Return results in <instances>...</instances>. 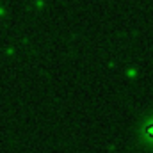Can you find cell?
<instances>
[{
  "instance_id": "6da1fadb",
  "label": "cell",
  "mask_w": 153,
  "mask_h": 153,
  "mask_svg": "<svg viewBox=\"0 0 153 153\" xmlns=\"http://www.w3.org/2000/svg\"><path fill=\"white\" fill-rule=\"evenodd\" d=\"M148 134L153 137V125H152V126H148Z\"/></svg>"
}]
</instances>
